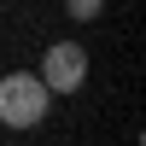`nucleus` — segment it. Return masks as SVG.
<instances>
[{"label": "nucleus", "instance_id": "nucleus-2", "mask_svg": "<svg viewBox=\"0 0 146 146\" xmlns=\"http://www.w3.org/2000/svg\"><path fill=\"white\" fill-rule=\"evenodd\" d=\"M35 76L47 82V94H76L82 76H88V47L82 41H53L41 53V70H35Z\"/></svg>", "mask_w": 146, "mask_h": 146}, {"label": "nucleus", "instance_id": "nucleus-1", "mask_svg": "<svg viewBox=\"0 0 146 146\" xmlns=\"http://www.w3.org/2000/svg\"><path fill=\"white\" fill-rule=\"evenodd\" d=\"M47 105H53V94H47V82L35 76V70L0 76V123L6 129H35L47 117Z\"/></svg>", "mask_w": 146, "mask_h": 146}, {"label": "nucleus", "instance_id": "nucleus-3", "mask_svg": "<svg viewBox=\"0 0 146 146\" xmlns=\"http://www.w3.org/2000/svg\"><path fill=\"white\" fill-rule=\"evenodd\" d=\"M64 6H70V18H76V23H94V18L105 12V0H64Z\"/></svg>", "mask_w": 146, "mask_h": 146}]
</instances>
